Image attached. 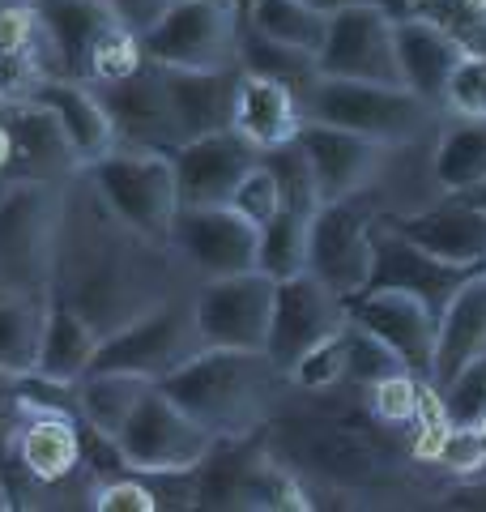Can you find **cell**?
Returning <instances> with one entry per match:
<instances>
[{
	"label": "cell",
	"instance_id": "obj_26",
	"mask_svg": "<svg viewBox=\"0 0 486 512\" xmlns=\"http://www.w3.org/2000/svg\"><path fill=\"white\" fill-rule=\"evenodd\" d=\"M30 419L18 427L13 440V474L35 487H60L81 470L77 419L60 410H35L26 402Z\"/></svg>",
	"mask_w": 486,
	"mask_h": 512
},
{
	"label": "cell",
	"instance_id": "obj_41",
	"mask_svg": "<svg viewBox=\"0 0 486 512\" xmlns=\"http://www.w3.org/2000/svg\"><path fill=\"white\" fill-rule=\"evenodd\" d=\"M435 466H444L448 474H482L486 470V440L482 431L474 423H448V431L440 436V444H435L431 453Z\"/></svg>",
	"mask_w": 486,
	"mask_h": 512
},
{
	"label": "cell",
	"instance_id": "obj_3",
	"mask_svg": "<svg viewBox=\"0 0 486 512\" xmlns=\"http://www.w3.org/2000/svg\"><path fill=\"white\" fill-rule=\"evenodd\" d=\"M60 222V184L0 180V295L47 299Z\"/></svg>",
	"mask_w": 486,
	"mask_h": 512
},
{
	"label": "cell",
	"instance_id": "obj_12",
	"mask_svg": "<svg viewBox=\"0 0 486 512\" xmlns=\"http://www.w3.org/2000/svg\"><path fill=\"white\" fill-rule=\"evenodd\" d=\"M273 278L243 269L226 278H201L192 286V316L201 342L218 350H265L273 316Z\"/></svg>",
	"mask_w": 486,
	"mask_h": 512
},
{
	"label": "cell",
	"instance_id": "obj_4",
	"mask_svg": "<svg viewBox=\"0 0 486 512\" xmlns=\"http://www.w3.org/2000/svg\"><path fill=\"white\" fill-rule=\"evenodd\" d=\"M201 350L205 342H201L197 316H192V295L180 291V295L154 303L150 312L133 316L128 325L103 333L86 372H128V376L158 384L171 372H180Z\"/></svg>",
	"mask_w": 486,
	"mask_h": 512
},
{
	"label": "cell",
	"instance_id": "obj_9",
	"mask_svg": "<svg viewBox=\"0 0 486 512\" xmlns=\"http://www.w3.org/2000/svg\"><path fill=\"white\" fill-rule=\"evenodd\" d=\"M141 56L158 69H226L239 64V22L218 0H171L141 30Z\"/></svg>",
	"mask_w": 486,
	"mask_h": 512
},
{
	"label": "cell",
	"instance_id": "obj_1",
	"mask_svg": "<svg viewBox=\"0 0 486 512\" xmlns=\"http://www.w3.org/2000/svg\"><path fill=\"white\" fill-rule=\"evenodd\" d=\"M188 291V265L171 244L133 231L107 210V201L81 171L60 184V222L52 256V299L99 333L128 325L154 303Z\"/></svg>",
	"mask_w": 486,
	"mask_h": 512
},
{
	"label": "cell",
	"instance_id": "obj_42",
	"mask_svg": "<svg viewBox=\"0 0 486 512\" xmlns=\"http://www.w3.org/2000/svg\"><path fill=\"white\" fill-rule=\"evenodd\" d=\"M231 205L235 214H243L252 222V227H265V222L282 210V197H278V184H273V175H269V167L261 163V154H256V163L248 167V175L235 184V192H231Z\"/></svg>",
	"mask_w": 486,
	"mask_h": 512
},
{
	"label": "cell",
	"instance_id": "obj_10",
	"mask_svg": "<svg viewBox=\"0 0 486 512\" xmlns=\"http://www.w3.org/2000/svg\"><path fill=\"white\" fill-rule=\"evenodd\" d=\"M116 444L133 474L158 470H197L214 448V431H205L184 406H175L167 393L150 384L141 402L116 431Z\"/></svg>",
	"mask_w": 486,
	"mask_h": 512
},
{
	"label": "cell",
	"instance_id": "obj_13",
	"mask_svg": "<svg viewBox=\"0 0 486 512\" xmlns=\"http://www.w3.org/2000/svg\"><path fill=\"white\" fill-rule=\"evenodd\" d=\"M350 320V303L342 295H333L324 282L312 274H295L282 278L273 286V316H269V338H265V355L273 367H282L290 376L307 350H316L320 342H329L333 333H342Z\"/></svg>",
	"mask_w": 486,
	"mask_h": 512
},
{
	"label": "cell",
	"instance_id": "obj_45",
	"mask_svg": "<svg viewBox=\"0 0 486 512\" xmlns=\"http://www.w3.org/2000/svg\"><path fill=\"white\" fill-rule=\"evenodd\" d=\"M94 508L99 512H154L158 504L141 474H120L111 483L94 487Z\"/></svg>",
	"mask_w": 486,
	"mask_h": 512
},
{
	"label": "cell",
	"instance_id": "obj_38",
	"mask_svg": "<svg viewBox=\"0 0 486 512\" xmlns=\"http://www.w3.org/2000/svg\"><path fill=\"white\" fill-rule=\"evenodd\" d=\"M423 397H427V380L418 372H393L371 384V410L388 427H414Z\"/></svg>",
	"mask_w": 486,
	"mask_h": 512
},
{
	"label": "cell",
	"instance_id": "obj_5",
	"mask_svg": "<svg viewBox=\"0 0 486 512\" xmlns=\"http://www.w3.org/2000/svg\"><path fill=\"white\" fill-rule=\"evenodd\" d=\"M265 448L295 478H312V483L333 487V491H367L388 470L380 444L367 431H354L342 423H320V419L278 427L273 436H265Z\"/></svg>",
	"mask_w": 486,
	"mask_h": 512
},
{
	"label": "cell",
	"instance_id": "obj_8",
	"mask_svg": "<svg viewBox=\"0 0 486 512\" xmlns=\"http://www.w3.org/2000/svg\"><path fill=\"white\" fill-rule=\"evenodd\" d=\"M380 218V205L367 188L337 201H320L307 218V274L324 282L346 303L367 291L371 274V227Z\"/></svg>",
	"mask_w": 486,
	"mask_h": 512
},
{
	"label": "cell",
	"instance_id": "obj_20",
	"mask_svg": "<svg viewBox=\"0 0 486 512\" xmlns=\"http://www.w3.org/2000/svg\"><path fill=\"white\" fill-rule=\"evenodd\" d=\"M388 222H393L405 239H414L423 252L440 256L448 265H469V269L486 265V210L469 197L444 192L440 201H431L414 214L388 218Z\"/></svg>",
	"mask_w": 486,
	"mask_h": 512
},
{
	"label": "cell",
	"instance_id": "obj_2",
	"mask_svg": "<svg viewBox=\"0 0 486 512\" xmlns=\"http://www.w3.org/2000/svg\"><path fill=\"white\" fill-rule=\"evenodd\" d=\"M290 376L273 367L265 350H218L205 346L180 372L158 380V389L184 406L205 431L218 436H248L265 431Z\"/></svg>",
	"mask_w": 486,
	"mask_h": 512
},
{
	"label": "cell",
	"instance_id": "obj_39",
	"mask_svg": "<svg viewBox=\"0 0 486 512\" xmlns=\"http://www.w3.org/2000/svg\"><path fill=\"white\" fill-rule=\"evenodd\" d=\"M141 60H145V56H141L137 30L111 22L103 35H99V43H94V52H90V73H86V82H111V77H124V73H133Z\"/></svg>",
	"mask_w": 486,
	"mask_h": 512
},
{
	"label": "cell",
	"instance_id": "obj_43",
	"mask_svg": "<svg viewBox=\"0 0 486 512\" xmlns=\"http://www.w3.org/2000/svg\"><path fill=\"white\" fill-rule=\"evenodd\" d=\"M337 380H346V350H342V333H333L329 342H320L316 350L290 367V384H299L307 393H324L333 389Z\"/></svg>",
	"mask_w": 486,
	"mask_h": 512
},
{
	"label": "cell",
	"instance_id": "obj_18",
	"mask_svg": "<svg viewBox=\"0 0 486 512\" xmlns=\"http://www.w3.org/2000/svg\"><path fill=\"white\" fill-rule=\"evenodd\" d=\"M0 124L9 133V167L0 171V180H52L64 184L77 167L73 146L64 141L56 116L35 99H0Z\"/></svg>",
	"mask_w": 486,
	"mask_h": 512
},
{
	"label": "cell",
	"instance_id": "obj_40",
	"mask_svg": "<svg viewBox=\"0 0 486 512\" xmlns=\"http://www.w3.org/2000/svg\"><path fill=\"white\" fill-rule=\"evenodd\" d=\"M444 103L461 120H486V56L465 52L444 86Z\"/></svg>",
	"mask_w": 486,
	"mask_h": 512
},
{
	"label": "cell",
	"instance_id": "obj_32",
	"mask_svg": "<svg viewBox=\"0 0 486 512\" xmlns=\"http://www.w3.org/2000/svg\"><path fill=\"white\" fill-rule=\"evenodd\" d=\"M150 384L154 380H141V376H128V372H86V376H77L73 380L77 419H86L90 427L116 436Z\"/></svg>",
	"mask_w": 486,
	"mask_h": 512
},
{
	"label": "cell",
	"instance_id": "obj_33",
	"mask_svg": "<svg viewBox=\"0 0 486 512\" xmlns=\"http://www.w3.org/2000/svg\"><path fill=\"white\" fill-rule=\"evenodd\" d=\"M243 26L265 39H278V43H290L299 52L316 56L324 43V30H329V13L316 9L312 0H256Z\"/></svg>",
	"mask_w": 486,
	"mask_h": 512
},
{
	"label": "cell",
	"instance_id": "obj_37",
	"mask_svg": "<svg viewBox=\"0 0 486 512\" xmlns=\"http://www.w3.org/2000/svg\"><path fill=\"white\" fill-rule=\"evenodd\" d=\"M342 350H346V380L367 384V389L376 380L393 376V372H410V367H405L376 333H367L363 325H354V320L342 325Z\"/></svg>",
	"mask_w": 486,
	"mask_h": 512
},
{
	"label": "cell",
	"instance_id": "obj_17",
	"mask_svg": "<svg viewBox=\"0 0 486 512\" xmlns=\"http://www.w3.org/2000/svg\"><path fill=\"white\" fill-rule=\"evenodd\" d=\"M256 150L248 137H239L235 128H218V133L180 141L167 158L175 171V192L180 205H226L235 184L248 175L256 163Z\"/></svg>",
	"mask_w": 486,
	"mask_h": 512
},
{
	"label": "cell",
	"instance_id": "obj_49",
	"mask_svg": "<svg viewBox=\"0 0 486 512\" xmlns=\"http://www.w3.org/2000/svg\"><path fill=\"white\" fill-rule=\"evenodd\" d=\"M13 508V495H9V483H5V474H0V512Z\"/></svg>",
	"mask_w": 486,
	"mask_h": 512
},
{
	"label": "cell",
	"instance_id": "obj_44",
	"mask_svg": "<svg viewBox=\"0 0 486 512\" xmlns=\"http://www.w3.org/2000/svg\"><path fill=\"white\" fill-rule=\"evenodd\" d=\"M440 406L448 423H478L486 414V359L469 363L465 372L440 389Z\"/></svg>",
	"mask_w": 486,
	"mask_h": 512
},
{
	"label": "cell",
	"instance_id": "obj_27",
	"mask_svg": "<svg viewBox=\"0 0 486 512\" xmlns=\"http://www.w3.org/2000/svg\"><path fill=\"white\" fill-rule=\"evenodd\" d=\"M465 56V43L452 39L444 26H435L431 18H397V69L401 86L414 90L418 99H427L431 107L444 103V86L457 60Z\"/></svg>",
	"mask_w": 486,
	"mask_h": 512
},
{
	"label": "cell",
	"instance_id": "obj_46",
	"mask_svg": "<svg viewBox=\"0 0 486 512\" xmlns=\"http://www.w3.org/2000/svg\"><path fill=\"white\" fill-rule=\"evenodd\" d=\"M103 5L116 13L120 26H128V30H137V35H141L145 26H154V18L171 5V0H103Z\"/></svg>",
	"mask_w": 486,
	"mask_h": 512
},
{
	"label": "cell",
	"instance_id": "obj_51",
	"mask_svg": "<svg viewBox=\"0 0 486 512\" xmlns=\"http://www.w3.org/2000/svg\"><path fill=\"white\" fill-rule=\"evenodd\" d=\"M474 427H478V431H482V440H486V414H482V419H478V423H474Z\"/></svg>",
	"mask_w": 486,
	"mask_h": 512
},
{
	"label": "cell",
	"instance_id": "obj_31",
	"mask_svg": "<svg viewBox=\"0 0 486 512\" xmlns=\"http://www.w3.org/2000/svg\"><path fill=\"white\" fill-rule=\"evenodd\" d=\"M435 184L452 197H465L478 184H486V120H465L440 133L431 150Z\"/></svg>",
	"mask_w": 486,
	"mask_h": 512
},
{
	"label": "cell",
	"instance_id": "obj_50",
	"mask_svg": "<svg viewBox=\"0 0 486 512\" xmlns=\"http://www.w3.org/2000/svg\"><path fill=\"white\" fill-rule=\"evenodd\" d=\"M465 197H469V201H478V205H482V210H486V184H478L474 192H465Z\"/></svg>",
	"mask_w": 486,
	"mask_h": 512
},
{
	"label": "cell",
	"instance_id": "obj_29",
	"mask_svg": "<svg viewBox=\"0 0 486 512\" xmlns=\"http://www.w3.org/2000/svg\"><path fill=\"white\" fill-rule=\"evenodd\" d=\"M94 346H99V333H94L86 320L69 308V303L47 295L35 372L47 376V380H56V384H73L77 376H86V367L94 359Z\"/></svg>",
	"mask_w": 486,
	"mask_h": 512
},
{
	"label": "cell",
	"instance_id": "obj_22",
	"mask_svg": "<svg viewBox=\"0 0 486 512\" xmlns=\"http://www.w3.org/2000/svg\"><path fill=\"white\" fill-rule=\"evenodd\" d=\"M35 13V35L47 47V73L56 77H77L86 82L90 73V52L103 30L116 22L103 0H26Z\"/></svg>",
	"mask_w": 486,
	"mask_h": 512
},
{
	"label": "cell",
	"instance_id": "obj_34",
	"mask_svg": "<svg viewBox=\"0 0 486 512\" xmlns=\"http://www.w3.org/2000/svg\"><path fill=\"white\" fill-rule=\"evenodd\" d=\"M43 308H47V299L0 295V376L35 372L39 333H43Z\"/></svg>",
	"mask_w": 486,
	"mask_h": 512
},
{
	"label": "cell",
	"instance_id": "obj_35",
	"mask_svg": "<svg viewBox=\"0 0 486 512\" xmlns=\"http://www.w3.org/2000/svg\"><path fill=\"white\" fill-rule=\"evenodd\" d=\"M256 269L282 282L307 269V218L278 210L265 227H256Z\"/></svg>",
	"mask_w": 486,
	"mask_h": 512
},
{
	"label": "cell",
	"instance_id": "obj_21",
	"mask_svg": "<svg viewBox=\"0 0 486 512\" xmlns=\"http://www.w3.org/2000/svg\"><path fill=\"white\" fill-rule=\"evenodd\" d=\"M295 141L307 154V167L316 175L320 201H337V197H350V192L367 188L371 171H376L380 154H384L380 141L359 137V133H350V128L312 120V116L299 124Z\"/></svg>",
	"mask_w": 486,
	"mask_h": 512
},
{
	"label": "cell",
	"instance_id": "obj_19",
	"mask_svg": "<svg viewBox=\"0 0 486 512\" xmlns=\"http://www.w3.org/2000/svg\"><path fill=\"white\" fill-rule=\"evenodd\" d=\"M350 320L393 350V355L427 380L431 372V350H435V316L423 299L405 291H363L350 299Z\"/></svg>",
	"mask_w": 486,
	"mask_h": 512
},
{
	"label": "cell",
	"instance_id": "obj_25",
	"mask_svg": "<svg viewBox=\"0 0 486 512\" xmlns=\"http://www.w3.org/2000/svg\"><path fill=\"white\" fill-rule=\"evenodd\" d=\"M162 90H167V107L180 141L218 133V128H231L239 64H226V69H162Z\"/></svg>",
	"mask_w": 486,
	"mask_h": 512
},
{
	"label": "cell",
	"instance_id": "obj_24",
	"mask_svg": "<svg viewBox=\"0 0 486 512\" xmlns=\"http://www.w3.org/2000/svg\"><path fill=\"white\" fill-rule=\"evenodd\" d=\"M22 94L56 116L64 141L73 146L77 167H90L94 158H103V154L116 150V128H111L107 111H103L99 94H94L90 82H77V77H56V73H39L35 82H26Z\"/></svg>",
	"mask_w": 486,
	"mask_h": 512
},
{
	"label": "cell",
	"instance_id": "obj_47",
	"mask_svg": "<svg viewBox=\"0 0 486 512\" xmlns=\"http://www.w3.org/2000/svg\"><path fill=\"white\" fill-rule=\"evenodd\" d=\"M252 5H256V0H231V13H235V22H239V26H243V18L252 13Z\"/></svg>",
	"mask_w": 486,
	"mask_h": 512
},
{
	"label": "cell",
	"instance_id": "obj_30",
	"mask_svg": "<svg viewBox=\"0 0 486 512\" xmlns=\"http://www.w3.org/2000/svg\"><path fill=\"white\" fill-rule=\"evenodd\" d=\"M239 69L286 86L299 103L312 99V90L320 82V64H316L312 52H299V47H290V43L265 39V35H256V30H248V26H239Z\"/></svg>",
	"mask_w": 486,
	"mask_h": 512
},
{
	"label": "cell",
	"instance_id": "obj_36",
	"mask_svg": "<svg viewBox=\"0 0 486 512\" xmlns=\"http://www.w3.org/2000/svg\"><path fill=\"white\" fill-rule=\"evenodd\" d=\"M261 163L269 167L273 184H278L282 210L312 218L320 205V192H316V175L307 167V154L299 150V141H282V146L261 150Z\"/></svg>",
	"mask_w": 486,
	"mask_h": 512
},
{
	"label": "cell",
	"instance_id": "obj_14",
	"mask_svg": "<svg viewBox=\"0 0 486 512\" xmlns=\"http://www.w3.org/2000/svg\"><path fill=\"white\" fill-rule=\"evenodd\" d=\"M167 244L197 282L256 269V227L231 205H180Z\"/></svg>",
	"mask_w": 486,
	"mask_h": 512
},
{
	"label": "cell",
	"instance_id": "obj_23",
	"mask_svg": "<svg viewBox=\"0 0 486 512\" xmlns=\"http://www.w3.org/2000/svg\"><path fill=\"white\" fill-rule=\"evenodd\" d=\"M478 359H486V265L474 269L452 291L440 320H435V350H431L427 384L440 393L444 384H452Z\"/></svg>",
	"mask_w": 486,
	"mask_h": 512
},
{
	"label": "cell",
	"instance_id": "obj_48",
	"mask_svg": "<svg viewBox=\"0 0 486 512\" xmlns=\"http://www.w3.org/2000/svg\"><path fill=\"white\" fill-rule=\"evenodd\" d=\"M9 167V133H5V124H0V171Z\"/></svg>",
	"mask_w": 486,
	"mask_h": 512
},
{
	"label": "cell",
	"instance_id": "obj_16",
	"mask_svg": "<svg viewBox=\"0 0 486 512\" xmlns=\"http://www.w3.org/2000/svg\"><path fill=\"white\" fill-rule=\"evenodd\" d=\"M90 86H94V94H99L111 128H116V146L154 150V154H171L175 146H180V133H175L158 64L141 60L133 73L111 77V82H90Z\"/></svg>",
	"mask_w": 486,
	"mask_h": 512
},
{
	"label": "cell",
	"instance_id": "obj_7",
	"mask_svg": "<svg viewBox=\"0 0 486 512\" xmlns=\"http://www.w3.org/2000/svg\"><path fill=\"white\" fill-rule=\"evenodd\" d=\"M431 103L418 99L405 86H380V82H342V77H320L312 99L303 103V116L350 128L359 137H371L380 146H401V141L427 137Z\"/></svg>",
	"mask_w": 486,
	"mask_h": 512
},
{
	"label": "cell",
	"instance_id": "obj_15",
	"mask_svg": "<svg viewBox=\"0 0 486 512\" xmlns=\"http://www.w3.org/2000/svg\"><path fill=\"white\" fill-rule=\"evenodd\" d=\"M474 274L469 265H448L440 256H431L405 239L384 214L371 227V274H367V291H405L414 299H423L427 308L440 316L452 291Z\"/></svg>",
	"mask_w": 486,
	"mask_h": 512
},
{
	"label": "cell",
	"instance_id": "obj_11",
	"mask_svg": "<svg viewBox=\"0 0 486 512\" xmlns=\"http://www.w3.org/2000/svg\"><path fill=\"white\" fill-rule=\"evenodd\" d=\"M316 64H320V77L401 86L397 18L384 5H376V0H354V5L333 9Z\"/></svg>",
	"mask_w": 486,
	"mask_h": 512
},
{
	"label": "cell",
	"instance_id": "obj_52",
	"mask_svg": "<svg viewBox=\"0 0 486 512\" xmlns=\"http://www.w3.org/2000/svg\"><path fill=\"white\" fill-rule=\"evenodd\" d=\"M218 5H231V0H218Z\"/></svg>",
	"mask_w": 486,
	"mask_h": 512
},
{
	"label": "cell",
	"instance_id": "obj_6",
	"mask_svg": "<svg viewBox=\"0 0 486 512\" xmlns=\"http://www.w3.org/2000/svg\"><path fill=\"white\" fill-rule=\"evenodd\" d=\"M81 175L94 184V192L107 201V210L124 218L133 231L167 244L171 222L180 210V192H175V171L167 154L154 150H128L116 146L111 154L94 158Z\"/></svg>",
	"mask_w": 486,
	"mask_h": 512
},
{
	"label": "cell",
	"instance_id": "obj_28",
	"mask_svg": "<svg viewBox=\"0 0 486 512\" xmlns=\"http://www.w3.org/2000/svg\"><path fill=\"white\" fill-rule=\"evenodd\" d=\"M303 120H307L303 103L286 86L239 69V90L231 111V128L239 137H248L256 150H269V146H282V141H295Z\"/></svg>",
	"mask_w": 486,
	"mask_h": 512
}]
</instances>
